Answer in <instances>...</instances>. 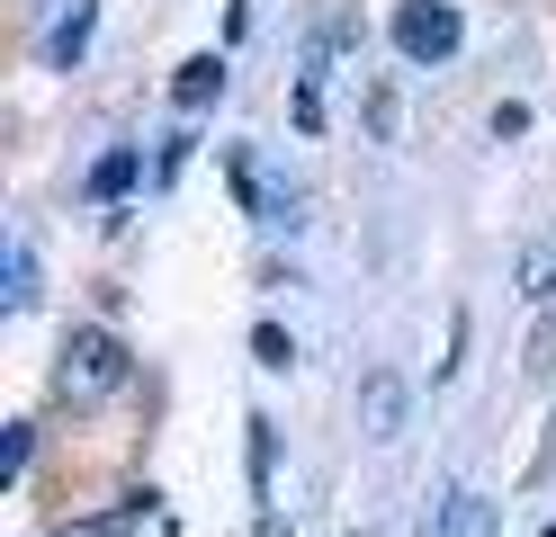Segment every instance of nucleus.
Instances as JSON below:
<instances>
[{
  "label": "nucleus",
  "mask_w": 556,
  "mask_h": 537,
  "mask_svg": "<svg viewBox=\"0 0 556 537\" xmlns=\"http://www.w3.org/2000/svg\"><path fill=\"white\" fill-rule=\"evenodd\" d=\"M126 376H135V358H126L117 332H99V322H81V332L63 341V358H54V394L63 404H109Z\"/></svg>",
  "instance_id": "obj_1"
},
{
  "label": "nucleus",
  "mask_w": 556,
  "mask_h": 537,
  "mask_svg": "<svg viewBox=\"0 0 556 537\" xmlns=\"http://www.w3.org/2000/svg\"><path fill=\"white\" fill-rule=\"evenodd\" d=\"M458 10H448V0H404L395 10V54L413 63V72H431V63H448L458 54Z\"/></svg>",
  "instance_id": "obj_2"
},
{
  "label": "nucleus",
  "mask_w": 556,
  "mask_h": 537,
  "mask_svg": "<svg viewBox=\"0 0 556 537\" xmlns=\"http://www.w3.org/2000/svg\"><path fill=\"white\" fill-rule=\"evenodd\" d=\"M170 99H180V117H198V107H216V99H225V54H198V63H180V81H170Z\"/></svg>",
  "instance_id": "obj_3"
},
{
  "label": "nucleus",
  "mask_w": 556,
  "mask_h": 537,
  "mask_svg": "<svg viewBox=\"0 0 556 537\" xmlns=\"http://www.w3.org/2000/svg\"><path fill=\"white\" fill-rule=\"evenodd\" d=\"M359 421H368V439H395V430H404V385L395 376H368L359 385Z\"/></svg>",
  "instance_id": "obj_4"
},
{
  "label": "nucleus",
  "mask_w": 556,
  "mask_h": 537,
  "mask_svg": "<svg viewBox=\"0 0 556 537\" xmlns=\"http://www.w3.org/2000/svg\"><path fill=\"white\" fill-rule=\"evenodd\" d=\"M90 18H99V0H73V10H63V18L46 27V63H54V72L73 63L81 46H90Z\"/></svg>",
  "instance_id": "obj_5"
},
{
  "label": "nucleus",
  "mask_w": 556,
  "mask_h": 537,
  "mask_svg": "<svg viewBox=\"0 0 556 537\" xmlns=\"http://www.w3.org/2000/svg\"><path fill=\"white\" fill-rule=\"evenodd\" d=\"M135 170H144V153H135V143H117V153H99V170H90V197H99V206H117V197L135 189Z\"/></svg>",
  "instance_id": "obj_6"
},
{
  "label": "nucleus",
  "mask_w": 556,
  "mask_h": 537,
  "mask_svg": "<svg viewBox=\"0 0 556 537\" xmlns=\"http://www.w3.org/2000/svg\"><path fill=\"white\" fill-rule=\"evenodd\" d=\"M37 305V251H27V233H10V314Z\"/></svg>",
  "instance_id": "obj_7"
},
{
  "label": "nucleus",
  "mask_w": 556,
  "mask_h": 537,
  "mask_svg": "<svg viewBox=\"0 0 556 537\" xmlns=\"http://www.w3.org/2000/svg\"><path fill=\"white\" fill-rule=\"evenodd\" d=\"M431 537H484V501H476V493H448V511H440Z\"/></svg>",
  "instance_id": "obj_8"
},
{
  "label": "nucleus",
  "mask_w": 556,
  "mask_h": 537,
  "mask_svg": "<svg viewBox=\"0 0 556 537\" xmlns=\"http://www.w3.org/2000/svg\"><path fill=\"white\" fill-rule=\"evenodd\" d=\"M27 457H37V430L10 421V439H0V484H27Z\"/></svg>",
  "instance_id": "obj_9"
},
{
  "label": "nucleus",
  "mask_w": 556,
  "mask_h": 537,
  "mask_svg": "<svg viewBox=\"0 0 556 537\" xmlns=\"http://www.w3.org/2000/svg\"><path fill=\"white\" fill-rule=\"evenodd\" d=\"M63 537H135V501H117V511H90V520H73Z\"/></svg>",
  "instance_id": "obj_10"
},
{
  "label": "nucleus",
  "mask_w": 556,
  "mask_h": 537,
  "mask_svg": "<svg viewBox=\"0 0 556 537\" xmlns=\"http://www.w3.org/2000/svg\"><path fill=\"white\" fill-rule=\"evenodd\" d=\"M252 358H261V368H296V341L278 332V322H261V332H252Z\"/></svg>",
  "instance_id": "obj_11"
},
{
  "label": "nucleus",
  "mask_w": 556,
  "mask_h": 537,
  "mask_svg": "<svg viewBox=\"0 0 556 537\" xmlns=\"http://www.w3.org/2000/svg\"><path fill=\"white\" fill-rule=\"evenodd\" d=\"M520 286H530V296H556V251H530V260H520Z\"/></svg>",
  "instance_id": "obj_12"
}]
</instances>
